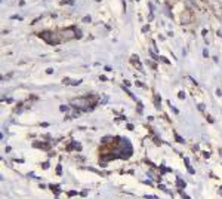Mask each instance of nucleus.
<instances>
[{"label":"nucleus","instance_id":"1","mask_svg":"<svg viewBox=\"0 0 222 199\" xmlns=\"http://www.w3.org/2000/svg\"><path fill=\"white\" fill-rule=\"evenodd\" d=\"M42 39H45L47 43H59L62 37H61V34L59 33H53V31H42L39 34Z\"/></svg>","mask_w":222,"mask_h":199},{"label":"nucleus","instance_id":"2","mask_svg":"<svg viewBox=\"0 0 222 199\" xmlns=\"http://www.w3.org/2000/svg\"><path fill=\"white\" fill-rule=\"evenodd\" d=\"M71 106L79 108V110H91L89 98H74V100H71Z\"/></svg>","mask_w":222,"mask_h":199},{"label":"nucleus","instance_id":"3","mask_svg":"<svg viewBox=\"0 0 222 199\" xmlns=\"http://www.w3.org/2000/svg\"><path fill=\"white\" fill-rule=\"evenodd\" d=\"M59 34H61L62 40H71V39H74V37H79V31H76L74 27L62 30V31H59Z\"/></svg>","mask_w":222,"mask_h":199},{"label":"nucleus","instance_id":"4","mask_svg":"<svg viewBox=\"0 0 222 199\" xmlns=\"http://www.w3.org/2000/svg\"><path fill=\"white\" fill-rule=\"evenodd\" d=\"M181 19H182L184 24L191 23V21H193V18H191V12H190V11H184L182 12V18H181Z\"/></svg>","mask_w":222,"mask_h":199},{"label":"nucleus","instance_id":"5","mask_svg":"<svg viewBox=\"0 0 222 199\" xmlns=\"http://www.w3.org/2000/svg\"><path fill=\"white\" fill-rule=\"evenodd\" d=\"M114 141H119V138H116V137H104L102 140H101V143L102 144H107V143H114Z\"/></svg>","mask_w":222,"mask_h":199},{"label":"nucleus","instance_id":"6","mask_svg":"<svg viewBox=\"0 0 222 199\" xmlns=\"http://www.w3.org/2000/svg\"><path fill=\"white\" fill-rule=\"evenodd\" d=\"M70 149H74V150H77V152H80V150H81V144H80V143L73 141V143H71V147H70Z\"/></svg>","mask_w":222,"mask_h":199},{"label":"nucleus","instance_id":"7","mask_svg":"<svg viewBox=\"0 0 222 199\" xmlns=\"http://www.w3.org/2000/svg\"><path fill=\"white\" fill-rule=\"evenodd\" d=\"M184 162H185V165H187V168H188V172H190V174H194L195 171H194L193 168H191V165H190V162H188V159H184Z\"/></svg>","mask_w":222,"mask_h":199},{"label":"nucleus","instance_id":"8","mask_svg":"<svg viewBox=\"0 0 222 199\" xmlns=\"http://www.w3.org/2000/svg\"><path fill=\"white\" fill-rule=\"evenodd\" d=\"M74 3V0H62L61 2V5H73Z\"/></svg>","mask_w":222,"mask_h":199},{"label":"nucleus","instance_id":"9","mask_svg":"<svg viewBox=\"0 0 222 199\" xmlns=\"http://www.w3.org/2000/svg\"><path fill=\"white\" fill-rule=\"evenodd\" d=\"M178 186L179 187H185V181H182L181 178H178Z\"/></svg>","mask_w":222,"mask_h":199},{"label":"nucleus","instance_id":"10","mask_svg":"<svg viewBox=\"0 0 222 199\" xmlns=\"http://www.w3.org/2000/svg\"><path fill=\"white\" fill-rule=\"evenodd\" d=\"M59 110H61V112H64V113H67V112H68V107H67V106H61V107H59Z\"/></svg>","mask_w":222,"mask_h":199},{"label":"nucleus","instance_id":"11","mask_svg":"<svg viewBox=\"0 0 222 199\" xmlns=\"http://www.w3.org/2000/svg\"><path fill=\"white\" fill-rule=\"evenodd\" d=\"M160 61H163V63H166V64H170V61H169L167 58H163V57H160Z\"/></svg>","mask_w":222,"mask_h":199},{"label":"nucleus","instance_id":"12","mask_svg":"<svg viewBox=\"0 0 222 199\" xmlns=\"http://www.w3.org/2000/svg\"><path fill=\"white\" fill-rule=\"evenodd\" d=\"M91 19H92L91 17H85V18H83V21H85V23H91Z\"/></svg>","mask_w":222,"mask_h":199},{"label":"nucleus","instance_id":"13","mask_svg":"<svg viewBox=\"0 0 222 199\" xmlns=\"http://www.w3.org/2000/svg\"><path fill=\"white\" fill-rule=\"evenodd\" d=\"M178 97L182 98V100H184V98H185V94H184V92H179V94H178Z\"/></svg>","mask_w":222,"mask_h":199},{"label":"nucleus","instance_id":"14","mask_svg":"<svg viewBox=\"0 0 222 199\" xmlns=\"http://www.w3.org/2000/svg\"><path fill=\"white\" fill-rule=\"evenodd\" d=\"M46 73H47V74H52V73H53V68H47V70H46Z\"/></svg>","mask_w":222,"mask_h":199},{"label":"nucleus","instance_id":"15","mask_svg":"<svg viewBox=\"0 0 222 199\" xmlns=\"http://www.w3.org/2000/svg\"><path fill=\"white\" fill-rule=\"evenodd\" d=\"M203 57H209V52H207V49H205V51H203Z\"/></svg>","mask_w":222,"mask_h":199},{"label":"nucleus","instance_id":"16","mask_svg":"<svg viewBox=\"0 0 222 199\" xmlns=\"http://www.w3.org/2000/svg\"><path fill=\"white\" fill-rule=\"evenodd\" d=\"M76 195H77L76 192H70V193H68V196H76Z\"/></svg>","mask_w":222,"mask_h":199},{"label":"nucleus","instance_id":"17","mask_svg":"<svg viewBox=\"0 0 222 199\" xmlns=\"http://www.w3.org/2000/svg\"><path fill=\"white\" fill-rule=\"evenodd\" d=\"M182 198H184V199H190V198L187 196V195H182Z\"/></svg>","mask_w":222,"mask_h":199},{"label":"nucleus","instance_id":"18","mask_svg":"<svg viewBox=\"0 0 222 199\" xmlns=\"http://www.w3.org/2000/svg\"><path fill=\"white\" fill-rule=\"evenodd\" d=\"M219 152H221V154H222V149H219Z\"/></svg>","mask_w":222,"mask_h":199},{"label":"nucleus","instance_id":"19","mask_svg":"<svg viewBox=\"0 0 222 199\" xmlns=\"http://www.w3.org/2000/svg\"><path fill=\"white\" fill-rule=\"evenodd\" d=\"M98 2H101V0H98Z\"/></svg>","mask_w":222,"mask_h":199}]
</instances>
